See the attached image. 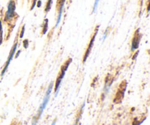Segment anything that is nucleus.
Wrapping results in <instances>:
<instances>
[{
	"label": "nucleus",
	"instance_id": "4",
	"mask_svg": "<svg viewBox=\"0 0 150 125\" xmlns=\"http://www.w3.org/2000/svg\"><path fill=\"white\" fill-rule=\"evenodd\" d=\"M16 47H17V44H16V45H15L14 48H13V51H12V52H11V54H10V57H9L8 60H7V64H6V66H5V67H4V70H3V72H2V73H1V75H3V74H4V73H5V71H6V70H7V67H8L9 64H10V61H11V60H12V59H13V56H14V54H15V52H16Z\"/></svg>",
	"mask_w": 150,
	"mask_h": 125
},
{
	"label": "nucleus",
	"instance_id": "8",
	"mask_svg": "<svg viewBox=\"0 0 150 125\" xmlns=\"http://www.w3.org/2000/svg\"><path fill=\"white\" fill-rule=\"evenodd\" d=\"M51 3H52V0H48V4H47V7H46V9H45V11H46V12H48V10H50V8H51Z\"/></svg>",
	"mask_w": 150,
	"mask_h": 125
},
{
	"label": "nucleus",
	"instance_id": "3",
	"mask_svg": "<svg viewBox=\"0 0 150 125\" xmlns=\"http://www.w3.org/2000/svg\"><path fill=\"white\" fill-rule=\"evenodd\" d=\"M15 10H16V4H15V2L13 0H10L8 4V9H7V13H6V18H12L15 14Z\"/></svg>",
	"mask_w": 150,
	"mask_h": 125
},
{
	"label": "nucleus",
	"instance_id": "2",
	"mask_svg": "<svg viewBox=\"0 0 150 125\" xmlns=\"http://www.w3.org/2000/svg\"><path fill=\"white\" fill-rule=\"evenodd\" d=\"M71 61H72V60L70 59V61H67V64H65V66H64V67H63V68H62L61 73L59 74V76L58 79H57V83H56V87H55L56 95H57V92H58L59 89V86H60V84H61V83H62V81L63 78H64V75H65L66 71H67V68H68V67H69V65H70Z\"/></svg>",
	"mask_w": 150,
	"mask_h": 125
},
{
	"label": "nucleus",
	"instance_id": "7",
	"mask_svg": "<svg viewBox=\"0 0 150 125\" xmlns=\"http://www.w3.org/2000/svg\"><path fill=\"white\" fill-rule=\"evenodd\" d=\"M96 34H97V32H95V35H94L93 37H92V40H91V42H90V44H89V48H88V50H87V51H86V55H85V56H84V59H83V61H85V60L86 59V58H87V57H88V56H89V53H90L91 48H92V45H93L94 40H95V36H96Z\"/></svg>",
	"mask_w": 150,
	"mask_h": 125
},
{
	"label": "nucleus",
	"instance_id": "1",
	"mask_svg": "<svg viewBox=\"0 0 150 125\" xmlns=\"http://www.w3.org/2000/svg\"><path fill=\"white\" fill-rule=\"evenodd\" d=\"M52 86H53V84H52V83H51V84L49 86V87H48V90H47V92H46V93H45V97H44L43 101H42V104H41L40 107L39 114H38V117H40L41 114H42V112H43V111H44V110H45V107H46V105H47V104H48V100H49L50 94H51V89H52Z\"/></svg>",
	"mask_w": 150,
	"mask_h": 125
},
{
	"label": "nucleus",
	"instance_id": "9",
	"mask_svg": "<svg viewBox=\"0 0 150 125\" xmlns=\"http://www.w3.org/2000/svg\"><path fill=\"white\" fill-rule=\"evenodd\" d=\"M23 33H24V26H23V29H22V34H21V37H23Z\"/></svg>",
	"mask_w": 150,
	"mask_h": 125
},
{
	"label": "nucleus",
	"instance_id": "6",
	"mask_svg": "<svg viewBox=\"0 0 150 125\" xmlns=\"http://www.w3.org/2000/svg\"><path fill=\"white\" fill-rule=\"evenodd\" d=\"M64 1H63V2L62 3L61 6H60L59 11V14H58V17H57V23H56V26H58V25L59 24V23H60V20H61V18H62V10H63V7H64Z\"/></svg>",
	"mask_w": 150,
	"mask_h": 125
},
{
	"label": "nucleus",
	"instance_id": "5",
	"mask_svg": "<svg viewBox=\"0 0 150 125\" xmlns=\"http://www.w3.org/2000/svg\"><path fill=\"white\" fill-rule=\"evenodd\" d=\"M139 40H140V38H139V35H136L135 37L133 38V42H132V51H134L139 47Z\"/></svg>",
	"mask_w": 150,
	"mask_h": 125
},
{
	"label": "nucleus",
	"instance_id": "11",
	"mask_svg": "<svg viewBox=\"0 0 150 125\" xmlns=\"http://www.w3.org/2000/svg\"><path fill=\"white\" fill-rule=\"evenodd\" d=\"M74 125H76V124H74Z\"/></svg>",
	"mask_w": 150,
	"mask_h": 125
},
{
	"label": "nucleus",
	"instance_id": "10",
	"mask_svg": "<svg viewBox=\"0 0 150 125\" xmlns=\"http://www.w3.org/2000/svg\"><path fill=\"white\" fill-rule=\"evenodd\" d=\"M55 124H56V121H54V122H53V123H52V124H51V125H55Z\"/></svg>",
	"mask_w": 150,
	"mask_h": 125
}]
</instances>
